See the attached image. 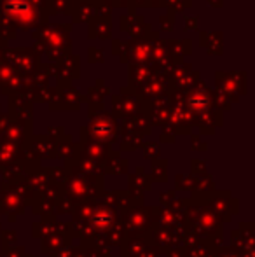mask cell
I'll list each match as a JSON object with an SVG mask.
<instances>
[{
	"mask_svg": "<svg viewBox=\"0 0 255 257\" xmlns=\"http://www.w3.org/2000/svg\"><path fill=\"white\" fill-rule=\"evenodd\" d=\"M32 11L34 9H32L27 0H7L6 2V13L9 16H13L16 21H21V23L30 20L32 14H34Z\"/></svg>",
	"mask_w": 255,
	"mask_h": 257,
	"instance_id": "cell-1",
	"label": "cell"
}]
</instances>
